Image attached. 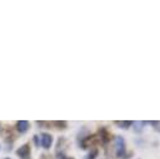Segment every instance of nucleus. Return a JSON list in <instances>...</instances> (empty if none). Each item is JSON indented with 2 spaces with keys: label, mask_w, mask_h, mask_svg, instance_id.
Wrapping results in <instances>:
<instances>
[{
  "label": "nucleus",
  "mask_w": 160,
  "mask_h": 159,
  "mask_svg": "<svg viewBox=\"0 0 160 159\" xmlns=\"http://www.w3.org/2000/svg\"><path fill=\"white\" fill-rule=\"evenodd\" d=\"M125 151H126V146H125V140L122 136H116L115 138V155L116 158H124L125 156Z\"/></svg>",
  "instance_id": "f257e3e1"
},
{
  "label": "nucleus",
  "mask_w": 160,
  "mask_h": 159,
  "mask_svg": "<svg viewBox=\"0 0 160 159\" xmlns=\"http://www.w3.org/2000/svg\"><path fill=\"white\" fill-rule=\"evenodd\" d=\"M98 139H99V141H101V143H104V144H106V143H109L110 140H111V134L109 133V130L105 128V126H101L100 129H99V131H98Z\"/></svg>",
  "instance_id": "f03ea898"
},
{
  "label": "nucleus",
  "mask_w": 160,
  "mask_h": 159,
  "mask_svg": "<svg viewBox=\"0 0 160 159\" xmlns=\"http://www.w3.org/2000/svg\"><path fill=\"white\" fill-rule=\"evenodd\" d=\"M40 144L44 149H49L52 144V136L51 134H48V133H42L40 135Z\"/></svg>",
  "instance_id": "7ed1b4c3"
},
{
  "label": "nucleus",
  "mask_w": 160,
  "mask_h": 159,
  "mask_svg": "<svg viewBox=\"0 0 160 159\" xmlns=\"http://www.w3.org/2000/svg\"><path fill=\"white\" fill-rule=\"evenodd\" d=\"M16 154L20 156V159H30V145L29 144L21 145L16 150Z\"/></svg>",
  "instance_id": "20e7f679"
},
{
  "label": "nucleus",
  "mask_w": 160,
  "mask_h": 159,
  "mask_svg": "<svg viewBox=\"0 0 160 159\" xmlns=\"http://www.w3.org/2000/svg\"><path fill=\"white\" fill-rule=\"evenodd\" d=\"M16 128H18V130L21 134H24V133H26L29 130V121H26V120H19L16 123Z\"/></svg>",
  "instance_id": "39448f33"
},
{
  "label": "nucleus",
  "mask_w": 160,
  "mask_h": 159,
  "mask_svg": "<svg viewBox=\"0 0 160 159\" xmlns=\"http://www.w3.org/2000/svg\"><path fill=\"white\" fill-rule=\"evenodd\" d=\"M115 125H118L119 128H122V129H129L131 125H132V121L130 120H115L114 121Z\"/></svg>",
  "instance_id": "423d86ee"
},
{
  "label": "nucleus",
  "mask_w": 160,
  "mask_h": 159,
  "mask_svg": "<svg viewBox=\"0 0 160 159\" xmlns=\"http://www.w3.org/2000/svg\"><path fill=\"white\" fill-rule=\"evenodd\" d=\"M98 156V149L96 148H92V150L85 156V159H95Z\"/></svg>",
  "instance_id": "0eeeda50"
},
{
  "label": "nucleus",
  "mask_w": 160,
  "mask_h": 159,
  "mask_svg": "<svg viewBox=\"0 0 160 159\" xmlns=\"http://www.w3.org/2000/svg\"><path fill=\"white\" fill-rule=\"evenodd\" d=\"M52 124L58 126V129H66V121H52Z\"/></svg>",
  "instance_id": "6e6552de"
},
{
  "label": "nucleus",
  "mask_w": 160,
  "mask_h": 159,
  "mask_svg": "<svg viewBox=\"0 0 160 159\" xmlns=\"http://www.w3.org/2000/svg\"><path fill=\"white\" fill-rule=\"evenodd\" d=\"M142 124H144V123H141V121H135V123H132V125L135 126L134 130L138 131V133L141 131V130H142Z\"/></svg>",
  "instance_id": "1a4fd4ad"
},
{
  "label": "nucleus",
  "mask_w": 160,
  "mask_h": 159,
  "mask_svg": "<svg viewBox=\"0 0 160 159\" xmlns=\"http://www.w3.org/2000/svg\"><path fill=\"white\" fill-rule=\"evenodd\" d=\"M150 124H151L152 126H155V130L160 131V121H150Z\"/></svg>",
  "instance_id": "9d476101"
},
{
  "label": "nucleus",
  "mask_w": 160,
  "mask_h": 159,
  "mask_svg": "<svg viewBox=\"0 0 160 159\" xmlns=\"http://www.w3.org/2000/svg\"><path fill=\"white\" fill-rule=\"evenodd\" d=\"M40 159H51V156L48 155V154H42V155L40 156Z\"/></svg>",
  "instance_id": "9b49d317"
},
{
  "label": "nucleus",
  "mask_w": 160,
  "mask_h": 159,
  "mask_svg": "<svg viewBox=\"0 0 160 159\" xmlns=\"http://www.w3.org/2000/svg\"><path fill=\"white\" fill-rule=\"evenodd\" d=\"M65 159H74V158H66V156H65Z\"/></svg>",
  "instance_id": "f8f14e48"
},
{
  "label": "nucleus",
  "mask_w": 160,
  "mask_h": 159,
  "mask_svg": "<svg viewBox=\"0 0 160 159\" xmlns=\"http://www.w3.org/2000/svg\"><path fill=\"white\" fill-rule=\"evenodd\" d=\"M5 159H9V158H5Z\"/></svg>",
  "instance_id": "ddd939ff"
}]
</instances>
